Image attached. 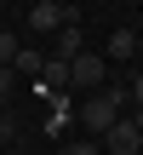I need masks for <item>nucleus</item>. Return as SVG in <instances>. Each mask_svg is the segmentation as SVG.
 I'll return each mask as SVG.
<instances>
[{
  "label": "nucleus",
  "instance_id": "13",
  "mask_svg": "<svg viewBox=\"0 0 143 155\" xmlns=\"http://www.w3.org/2000/svg\"><path fill=\"white\" fill-rule=\"evenodd\" d=\"M126 104H138V109H143V69H138V81L126 86Z\"/></svg>",
  "mask_w": 143,
  "mask_h": 155
},
{
  "label": "nucleus",
  "instance_id": "4",
  "mask_svg": "<svg viewBox=\"0 0 143 155\" xmlns=\"http://www.w3.org/2000/svg\"><path fill=\"white\" fill-rule=\"evenodd\" d=\"M97 150H103V155H143V132L126 121V115H120V121H115V127L97 138Z\"/></svg>",
  "mask_w": 143,
  "mask_h": 155
},
{
  "label": "nucleus",
  "instance_id": "14",
  "mask_svg": "<svg viewBox=\"0 0 143 155\" xmlns=\"http://www.w3.org/2000/svg\"><path fill=\"white\" fill-rule=\"evenodd\" d=\"M69 155H103V150H97V138H86V144H69Z\"/></svg>",
  "mask_w": 143,
  "mask_h": 155
},
{
  "label": "nucleus",
  "instance_id": "6",
  "mask_svg": "<svg viewBox=\"0 0 143 155\" xmlns=\"http://www.w3.org/2000/svg\"><path fill=\"white\" fill-rule=\"evenodd\" d=\"M34 92H40V98H57V92H69V63L46 58V63H40V75H34Z\"/></svg>",
  "mask_w": 143,
  "mask_h": 155
},
{
  "label": "nucleus",
  "instance_id": "8",
  "mask_svg": "<svg viewBox=\"0 0 143 155\" xmlns=\"http://www.w3.org/2000/svg\"><path fill=\"white\" fill-rule=\"evenodd\" d=\"M63 127H69V98H63V92H57V98H52V109H46V132H52V138H57V132H63Z\"/></svg>",
  "mask_w": 143,
  "mask_h": 155
},
{
  "label": "nucleus",
  "instance_id": "7",
  "mask_svg": "<svg viewBox=\"0 0 143 155\" xmlns=\"http://www.w3.org/2000/svg\"><path fill=\"white\" fill-rule=\"evenodd\" d=\"M103 58H115V63H132V58H138V35H132V29H115Z\"/></svg>",
  "mask_w": 143,
  "mask_h": 155
},
{
  "label": "nucleus",
  "instance_id": "5",
  "mask_svg": "<svg viewBox=\"0 0 143 155\" xmlns=\"http://www.w3.org/2000/svg\"><path fill=\"white\" fill-rule=\"evenodd\" d=\"M80 52H86V29H80V23H69V29L52 35V58H57V63H75Z\"/></svg>",
  "mask_w": 143,
  "mask_h": 155
},
{
  "label": "nucleus",
  "instance_id": "12",
  "mask_svg": "<svg viewBox=\"0 0 143 155\" xmlns=\"http://www.w3.org/2000/svg\"><path fill=\"white\" fill-rule=\"evenodd\" d=\"M0 109H11V69H0Z\"/></svg>",
  "mask_w": 143,
  "mask_h": 155
},
{
  "label": "nucleus",
  "instance_id": "10",
  "mask_svg": "<svg viewBox=\"0 0 143 155\" xmlns=\"http://www.w3.org/2000/svg\"><path fill=\"white\" fill-rule=\"evenodd\" d=\"M17 52H23L17 29H0V69H11V63H17Z\"/></svg>",
  "mask_w": 143,
  "mask_h": 155
},
{
  "label": "nucleus",
  "instance_id": "16",
  "mask_svg": "<svg viewBox=\"0 0 143 155\" xmlns=\"http://www.w3.org/2000/svg\"><path fill=\"white\" fill-rule=\"evenodd\" d=\"M52 155H69V150H52Z\"/></svg>",
  "mask_w": 143,
  "mask_h": 155
},
{
  "label": "nucleus",
  "instance_id": "15",
  "mask_svg": "<svg viewBox=\"0 0 143 155\" xmlns=\"http://www.w3.org/2000/svg\"><path fill=\"white\" fill-rule=\"evenodd\" d=\"M126 121H132V127H138V132H143V109H126Z\"/></svg>",
  "mask_w": 143,
  "mask_h": 155
},
{
  "label": "nucleus",
  "instance_id": "3",
  "mask_svg": "<svg viewBox=\"0 0 143 155\" xmlns=\"http://www.w3.org/2000/svg\"><path fill=\"white\" fill-rule=\"evenodd\" d=\"M69 23H80V12L63 6V0H40V6H29V17H23L29 35H57V29H69Z\"/></svg>",
  "mask_w": 143,
  "mask_h": 155
},
{
  "label": "nucleus",
  "instance_id": "11",
  "mask_svg": "<svg viewBox=\"0 0 143 155\" xmlns=\"http://www.w3.org/2000/svg\"><path fill=\"white\" fill-rule=\"evenodd\" d=\"M0 144H17V115L0 109Z\"/></svg>",
  "mask_w": 143,
  "mask_h": 155
},
{
  "label": "nucleus",
  "instance_id": "9",
  "mask_svg": "<svg viewBox=\"0 0 143 155\" xmlns=\"http://www.w3.org/2000/svg\"><path fill=\"white\" fill-rule=\"evenodd\" d=\"M40 63H46V52H34V46H23V52H17V63H11V69H17V75H29V81H34V75H40Z\"/></svg>",
  "mask_w": 143,
  "mask_h": 155
},
{
  "label": "nucleus",
  "instance_id": "18",
  "mask_svg": "<svg viewBox=\"0 0 143 155\" xmlns=\"http://www.w3.org/2000/svg\"><path fill=\"white\" fill-rule=\"evenodd\" d=\"M0 150H6V144H0Z\"/></svg>",
  "mask_w": 143,
  "mask_h": 155
},
{
  "label": "nucleus",
  "instance_id": "2",
  "mask_svg": "<svg viewBox=\"0 0 143 155\" xmlns=\"http://www.w3.org/2000/svg\"><path fill=\"white\" fill-rule=\"evenodd\" d=\"M103 81H109V58L86 46V52L69 63V92H86V98H92V92H103Z\"/></svg>",
  "mask_w": 143,
  "mask_h": 155
},
{
  "label": "nucleus",
  "instance_id": "17",
  "mask_svg": "<svg viewBox=\"0 0 143 155\" xmlns=\"http://www.w3.org/2000/svg\"><path fill=\"white\" fill-rule=\"evenodd\" d=\"M11 155H23V150H11Z\"/></svg>",
  "mask_w": 143,
  "mask_h": 155
},
{
  "label": "nucleus",
  "instance_id": "1",
  "mask_svg": "<svg viewBox=\"0 0 143 155\" xmlns=\"http://www.w3.org/2000/svg\"><path fill=\"white\" fill-rule=\"evenodd\" d=\"M120 115H126V86H103V92H92V98L75 109V121H80L92 138H103V132H109Z\"/></svg>",
  "mask_w": 143,
  "mask_h": 155
}]
</instances>
